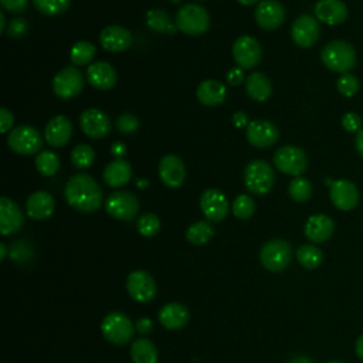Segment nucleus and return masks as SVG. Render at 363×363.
<instances>
[{
  "instance_id": "nucleus-26",
  "label": "nucleus",
  "mask_w": 363,
  "mask_h": 363,
  "mask_svg": "<svg viewBox=\"0 0 363 363\" xmlns=\"http://www.w3.org/2000/svg\"><path fill=\"white\" fill-rule=\"evenodd\" d=\"M55 208L54 197L43 190L34 191L28 196L26 201V211L34 220H45L48 218Z\"/></svg>"
},
{
  "instance_id": "nucleus-28",
  "label": "nucleus",
  "mask_w": 363,
  "mask_h": 363,
  "mask_svg": "<svg viewBox=\"0 0 363 363\" xmlns=\"http://www.w3.org/2000/svg\"><path fill=\"white\" fill-rule=\"evenodd\" d=\"M197 99L206 106H217L224 102L227 96V88L224 84L216 79H206L197 86Z\"/></svg>"
},
{
  "instance_id": "nucleus-25",
  "label": "nucleus",
  "mask_w": 363,
  "mask_h": 363,
  "mask_svg": "<svg viewBox=\"0 0 363 363\" xmlns=\"http://www.w3.org/2000/svg\"><path fill=\"white\" fill-rule=\"evenodd\" d=\"M88 82L101 91L111 89L116 84V71L115 68L105 61L92 62L86 69Z\"/></svg>"
},
{
  "instance_id": "nucleus-7",
  "label": "nucleus",
  "mask_w": 363,
  "mask_h": 363,
  "mask_svg": "<svg viewBox=\"0 0 363 363\" xmlns=\"http://www.w3.org/2000/svg\"><path fill=\"white\" fill-rule=\"evenodd\" d=\"M7 145L14 153L28 156L41 149L43 136L35 128L30 125H20L9 132Z\"/></svg>"
},
{
  "instance_id": "nucleus-11",
  "label": "nucleus",
  "mask_w": 363,
  "mask_h": 363,
  "mask_svg": "<svg viewBox=\"0 0 363 363\" xmlns=\"http://www.w3.org/2000/svg\"><path fill=\"white\" fill-rule=\"evenodd\" d=\"M126 291L130 298L139 303L150 302L156 296V282L152 275L143 269L132 271L126 278Z\"/></svg>"
},
{
  "instance_id": "nucleus-4",
  "label": "nucleus",
  "mask_w": 363,
  "mask_h": 363,
  "mask_svg": "<svg viewBox=\"0 0 363 363\" xmlns=\"http://www.w3.org/2000/svg\"><path fill=\"white\" fill-rule=\"evenodd\" d=\"M135 325L128 315L122 312L108 313L101 323V330L104 337L112 345H126L135 333Z\"/></svg>"
},
{
  "instance_id": "nucleus-54",
  "label": "nucleus",
  "mask_w": 363,
  "mask_h": 363,
  "mask_svg": "<svg viewBox=\"0 0 363 363\" xmlns=\"http://www.w3.org/2000/svg\"><path fill=\"white\" fill-rule=\"evenodd\" d=\"M288 363H313V362L306 356H294L292 359L288 360Z\"/></svg>"
},
{
  "instance_id": "nucleus-27",
  "label": "nucleus",
  "mask_w": 363,
  "mask_h": 363,
  "mask_svg": "<svg viewBox=\"0 0 363 363\" xmlns=\"http://www.w3.org/2000/svg\"><path fill=\"white\" fill-rule=\"evenodd\" d=\"M189 318H190L189 309L184 305L177 302L166 303L159 311V320L162 326L170 330L182 329L183 326H186V323L189 322Z\"/></svg>"
},
{
  "instance_id": "nucleus-39",
  "label": "nucleus",
  "mask_w": 363,
  "mask_h": 363,
  "mask_svg": "<svg viewBox=\"0 0 363 363\" xmlns=\"http://www.w3.org/2000/svg\"><path fill=\"white\" fill-rule=\"evenodd\" d=\"M255 211V203L248 194H238L233 201V213L240 220L250 218Z\"/></svg>"
},
{
  "instance_id": "nucleus-57",
  "label": "nucleus",
  "mask_w": 363,
  "mask_h": 363,
  "mask_svg": "<svg viewBox=\"0 0 363 363\" xmlns=\"http://www.w3.org/2000/svg\"><path fill=\"white\" fill-rule=\"evenodd\" d=\"M6 252H7V248H6V245L1 242V244H0V259H4Z\"/></svg>"
},
{
  "instance_id": "nucleus-10",
  "label": "nucleus",
  "mask_w": 363,
  "mask_h": 363,
  "mask_svg": "<svg viewBox=\"0 0 363 363\" xmlns=\"http://www.w3.org/2000/svg\"><path fill=\"white\" fill-rule=\"evenodd\" d=\"M85 79L79 69L75 67H65L58 71L52 79V91L61 99L77 96L84 88Z\"/></svg>"
},
{
  "instance_id": "nucleus-60",
  "label": "nucleus",
  "mask_w": 363,
  "mask_h": 363,
  "mask_svg": "<svg viewBox=\"0 0 363 363\" xmlns=\"http://www.w3.org/2000/svg\"><path fill=\"white\" fill-rule=\"evenodd\" d=\"M172 1H173V3H177V1H179V0H172Z\"/></svg>"
},
{
  "instance_id": "nucleus-32",
  "label": "nucleus",
  "mask_w": 363,
  "mask_h": 363,
  "mask_svg": "<svg viewBox=\"0 0 363 363\" xmlns=\"http://www.w3.org/2000/svg\"><path fill=\"white\" fill-rule=\"evenodd\" d=\"M146 23L153 31L174 34L177 31L176 24L170 21L169 14L162 9H152L146 13Z\"/></svg>"
},
{
  "instance_id": "nucleus-21",
  "label": "nucleus",
  "mask_w": 363,
  "mask_h": 363,
  "mask_svg": "<svg viewBox=\"0 0 363 363\" xmlns=\"http://www.w3.org/2000/svg\"><path fill=\"white\" fill-rule=\"evenodd\" d=\"M24 224V216L20 207L9 197L0 199V231L3 235L17 233Z\"/></svg>"
},
{
  "instance_id": "nucleus-34",
  "label": "nucleus",
  "mask_w": 363,
  "mask_h": 363,
  "mask_svg": "<svg viewBox=\"0 0 363 363\" xmlns=\"http://www.w3.org/2000/svg\"><path fill=\"white\" fill-rule=\"evenodd\" d=\"M296 259L303 268L315 269L322 264L323 254L316 245L305 244L296 250Z\"/></svg>"
},
{
  "instance_id": "nucleus-3",
  "label": "nucleus",
  "mask_w": 363,
  "mask_h": 363,
  "mask_svg": "<svg viewBox=\"0 0 363 363\" xmlns=\"http://www.w3.org/2000/svg\"><path fill=\"white\" fill-rule=\"evenodd\" d=\"M174 24L177 30L184 34L200 35L208 30L210 16L203 6L189 3L179 9L174 17Z\"/></svg>"
},
{
  "instance_id": "nucleus-40",
  "label": "nucleus",
  "mask_w": 363,
  "mask_h": 363,
  "mask_svg": "<svg viewBox=\"0 0 363 363\" xmlns=\"http://www.w3.org/2000/svg\"><path fill=\"white\" fill-rule=\"evenodd\" d=\"M138 231L143 235V237H155L159 230H160V221L157 218V216H155L153 213H145L138 218L136 223Z\"/></svg>"
},
{
  "instance_id": "nucleus-37",
  "label": "nucleus",
  "mask_w": 363,
  "mask_h": 363,
  "mask_svg": "<svg viewBox=\"0 0 363 363\" xmlns=\"http://www.w3.org/2000/svg\"><path fill=\"white\" fill-rule=\"evenodd\" d=\"M288 193H289L291 199L298 203L308 201L312 196V184L308 179H305L302 176H296L289 182Z\"/></svg>"
},
{
  "instance_id": "nucleus-16",
  "label": "nucleus",
  "mask_w": 363,
  "mask_h": 363,
  "mask_svg": "<svg viewBox=\"0 0 363 363\" xmlns=\"http://www.w3.org/2000/svg\"><path fill=\"white\" fill-rule=\"evenodd\" d=\"M200 208L208 221H223L228 214V200L217 189H207L200 197Z\"/></svg>"
},
{
  "instance_id": "nucleus-29",
  "label": "nucleus",
  "mask_w": 363,
  "mask_h": 363,
  "mask_svg": "<svg viewBox=\"0 0 363 363\" xmlns=\"http://www.w3.org/2000/svg\"><path fill=\"white\" fill-rule=\"evenodd\" d=\"M102 176L108 186L122 187L130 180V176H132L130 163L125 159H115L105 166Z\"/></svg>"
},
{
  "instance_id": "nucleus-41",
  "label": "nucleus",
  "mask_w": 363,
  "mask_h": 363,
  "mask_svg": "<svg viewBox=\"0 0 363 363\" xmlns=\"http://www.w3.org/2000/svg\"><path fill=\"white\" fill-rule=\"evenodd\" d=\"M71 0H33L35 9L45 16H58L64 13Z\"/></svg>"
},
{
  "instance_id": "nucleus-49",
  "label": "nucleus",
  "mask_w": 363,
  "mask_h": 363,
  "mask_svg": "<svg viewBox=\"0 0 363 363\" xmlns=\"http://www.w3.org/2000/svg\"><path fill=\"white\" fill-rule=\"evenodd\" d=\"M135 328H136V330H138L139 333H142V335H147V333H150V332H152V329H153V323H152V320H150V319H147V318H139V319L136 320Z\"/></svg>"
},
{
  "instance_id": "nucleus-17",
  "label": "nucleus",
  "mask_w": 363,
  "mask_h": 363,
  "mask_svg": "<svg viewBox=\"0 0 363 363\" xmlns=\"http://www.w3.org/2000/svg\"><path fill=\"white\" fill-rule=\"evenodd\" d=\"M81 130L94 139L105 138L111 130V119L96 108L85 109L79 116Z\"/></svg>"
},
{
  "instance_id": "nucleus-59",
  "label": "nucleus",
  "mask_w": 363,
  "mask_h": 363,
  "mask_svg": "<svg viewBox=\"0 0 363 363\" xmlns=\"http://www.w3.org/2000/svg\"><path fill=\"white\" fill-rule=\"evenodd\" d=\"M328 363H343V362H339V360H332V362H328Z\"/></svg>"
},
{
  "instance_id": "nucleus-8",
  "label": "nucleus",
  "mask_w": 363,
  "mask_h": 363,
  "mask_svg": "<svg viewBox=\"0 0 363 363\" xmlns=\"http://www.w3.org/2000/svg\"><path fill=\"white\" fill-rule=\"evenodd\" d=\"M274 164L275 167L291 176H301L306 172L308 169V157L306 153L296 146L292 145H285L281 146L275 153H274Z\"/></svg>"
},
{
  "instance_id": "nucleus-50",
  "label": "nucleus",
  "mask_w": 363,
  "mask_h": 363,
  "mask_svg": "<svg viewBox=\"0 0 363 363\" xmlns=\"http://www.w3.org/2000/svg\"><path fill=\"white\" fill-rule=\"evenodd\" d=\"M233 123L237 126V128H244V126H248V116L245 112H235L233 115Z\"/></svg>"
},
{
  "instance_id": "nucleus-45",
  "label": "nucleus",
  "mask_w": 363,
  "mask_h": 363,
  "mask_svg": "<svg viewBox=\"0 0 363 363\" xmlns=\"http://www.w3.org/2000/svg\"><path fill=\"white\" fill-rule=\"evenodd\" d=\"M342 128L347 132H359L362 129V119L354 112H346L342 116Z\"/></svg>"
},
{
  "instance_id": "nucleus-36",
  "label": "nucleus",
  "mask_w": 363,
  "mask_h": 363,
  "mask_svg": "<svg viewBox=\"0 0 363 363\" xmlns=\"http://www.w3.org/2000/svg\"><path fill=\"white\" fill-rule=\"evenodd\" d=\"M35 169L43 176H54L60 169V159L51 150H43L35 156Z\"/></svg>"
},
{
  "instance_id": "nucleus-12",
  "label": "nucleus",
  "mask_w": 363,
  "mask_h": 363,
  "mask_svg": "<svg viewBox=\"0 0 363 363\" xmlns=\"http://www.w3.org/2000/svg\"><path fill=\"white\" fill-rule=\"evenodd\" d=\"M233 57L240 68L251 69L259 64L262 50L254 37L241 35L233 44Z\"/></svg>"
},
{
  "instance_id": "nucleus-30",
  "label": "nucleus",
  "mask_w": 363,
  "mask_h": 363,
  "mask_svg": "<svg viewBox=\"0 0 363 363\" xmlns=\"http://www.w3.org/2000/svg\"><path fill=\"white\" fill-rule=\"evenodd\" d=\"M245 91L251 99L264 102L272 94V84L264 74L252 72L245 79Z\"/></svg>"
},
{
  "instance_id": "nucleus-56",
  "label": "nucleus",
  "mask_w": 363,
  "mask_h": 363,
  "mask_svg": "<svg viewBox=\"0 0 363 363\" xmlns=\"http://www.w3.org/2000/svg\"><path fill=\"white\" fill-rule=\"evenodd\" d=\"M240 4H242V6H252V4H255V3H258V0H237Z\"/></svg>"
},
{
  "instance_id": "nucleus-47",
  "label": "nucleus",
  "mask_w": 363,
  "mask_h": 363,
  "mask_svg": "<svg viewBox=\"0 0 363 363\" xmlns=\"http://www.w3.org/2000/svg\"><path fill=\"white\" fill-rule=\"evenodd\" d=\"M14 122V118H13V113L7 109V108H1L0 109V132H7L11 125Z\"/></svg>"
},
{
  "instance_id": "nucleus-22",
  "label": "nucleus",
  "mask_w": 363,
  "mask_h": 363,
  "mask_svg": "<svg viewBox=\"0 0 363 363\" xmlns=\"http://www.w3.org/2000/svg\"><path fill=\"white\" fill-rule=\"evenodd\" d=\"M44 136L48 145L54 147L64 146L72 136V123L65 115H57L48 121L44 129Z\"/></svg>"
},
{
  "instance_id": "nucleus-43",
  "label": "nucleus",
  "mask_w": 363,
  "mask_h": 363,
  "mask_svg": "<svg viewBox=\"0 0 363 363\" xmlns=\"http://www.w3.org/2000/svg\"><path fill=\"white\" fill-rule=\"evenodd\" d=\"M116 129L121 132V133H133L138 130L139 128V119L138 116H135L133 113H122L118 116L116 119Z\"/></svg>"
},
{
  "instance_id": "nucleus-48",
  "label": "nucleus",
  "mask_w": 363,
  "mask_h": 363,
  "mask_svg": "<svg viewBox=\"0 0 363 363\" xmlns=\"http://www.w3.org/2000/svg\"><path fill=\"white\" fill-rule=\"evenodd\" d=\"M242 81H244V71H242V68L235 67V68H231V69L227 72V82H228L230 85L237 86V85H240Z\"/></svg>"
},
{
  "instance_id": "nucleus-14",
  "label": "nucleus",
  "mask_w": 363,
  "mask_h": 363,
  "mask_svg": "<svg viewBox=\"0 0 363 363\" xmlns=\"http://www.w3.org/2000/svg\"><path fill=\"white\" fill-rule=\"evenodd\" d=\"M319 34H320L319 23L315 17L309 14H302L292 23L291 38L296 45L302 48L312 47L318 41Z\"/></svg>"
},
{
  "instance_id": "nucleus-13",
  "label": "nucleus",
  "mask_w": 363,
  "mask_h": 363,
  "mask_svg": "<svg viewBox=\"0 0 363 363\" xmlns=\"http://www.w3.org/2000/svg\"><path fill=\"white\" fill-rule=\"evenodd\" d=\"M245 136L250 145H252L254 147L265 149L277 143L279 138V130L272 122L267 119H255L248 123Z\"/></svg>"
},
{
  "instance_id": "nucleus-44",
  "label": "nucleus",
  "mask_w": 363,
  "mask_h": 363,
  "mask_svg": "<svg viewBox=\"0 0 363 363\" xmlns=\"http://www.w3.org/2000/svg\"><path fill=\"white\" fill-rule=\"evenodd\" d=\"M27 30H28V26L26 23V20L14 18V20L10 21L9 28L6 30V33H7V37L17 40V38H21L27 33Z\"/></svg>"
},
{
  "instance_id": "nucleus-33",
  "label": "nucleus",
  "mask_w": 363,
  "mask_h": 363,
  "mask_svg": "<svg viewBox=\"0 0 363 363\" xmlns=\"http://www.w3.org/2000/svg\"><path fill=\"white\" fill-rule=\"evenodd\" d=\"M213 235H214L213 225L204 220L193 223L186 231V238L193 245H203L208 242L213 238Z\"/></svg>"
},
{
  "instance_id": "nucleus-1",
  "label": "nucleus",
  "mask_w": 363,
  "mask_h": 363,
  "mask_svg": "<svg viewBox=\"0 0 363 363\" xmlns=\"http://www.w3.org/2000/svg\"><path fill=\"white\" fill-rule=\"evenodd\" d=\"M64 196L67 203L82 213H92L102 204V189L89 174L78 173L68 179Z\"/></svg>"
},
{
  "instance_id": "nucleus-55",
  "label": "nucleus",
  "mask_w": 363,
  "mask_h": 363,
  "mask_svg": "<svg viewBox=\"0 0 363 363\" xmlns=\"http://www.w3.org/2000/svg\"><path fill=\"white\" fill-rule=\"evenodd\" d=\"M6 31V18H4V14L3 11H0V33Z\"/></svg>"
},
{
  "instance_id": "nucleus-52",
  "label": "nucleus",
  "mask_w": 363,
  "mask_h": 363,
  "mask_svg": "<svg viewBox=\"0 0 363 363\" xmlns=\"http://www.w3.org/2000/svg\"><path fill=\"white\" fill-rule=\"evenodd\" d=\"M354 146H356L357 153L363 157V128L356 133V138H354Z\"/></svg>"
},
{
  "instance_id": "nucleus-6",
  "label": "nucleus",
  "mask_w": 363,
  "mask_h": 363,
  "mask_svg": "<svg viewBox=\"0 0 363 363\" xmlns=\"http://www.w3.org/2000/svg\"><path fill=\"white\" fill-rule=\"evenodd\" d=\"M292 259V247L285 240H271L265 242L259 251L262 267L271 272L284 271Z\"/></svg>"
},
{
  "instance_id": "nucleus-9",
  "label": "nucleus",
  "mask_w": 363,
  "mask_h": 363,
  "mask_svg": "<svg viewBox=\"0 0 363 363\" xmlns=\"http://www.w3.org/2000/svg\"><path fill=\"white\" fill-rule=\"evenodd\" d=\"M105 210L116 220L130 221L139 211V200L130 191H113L105 201Z\"/></svg>"
},
{
  "instance_id": "nucleus-23",
  "label": "nucleus",
  "mask_w": 363,
  "mask_h": 363,
  "mask_svg": "<svg viewBox=\"0 0 363 363\" xmlns=\"http://www.w3.org/2000/svg\"><path fill=\"white\" fill-rule=\"evenodd\" d=\"M335 231L333 220L326 214H313L305 223V237L312 242H325L328 241Z\"/></svg>"
},
{
  "instance_id": "nucleus-18",
  "label": "nucleus",
  "mask_w": 363,
  "mask_h": 363,
  "mask_svg": "<svg viewBox=\"0 0 363 363\" xmlns=\"http://www.w3.org/2000/svg\"><path fill=\"white\" fill-rule=\"evenodd\" d=\"M159 177L162 183L170 189L180 187L186 177L183 160L173 153L164 155L159 162Z\"/></svg>"
},
{
  "instance_id": "nucleus-5",
  "label": "nucleus",
  "mask_w": 363,
  "mask_h": 363,
  "mask_svg": "<svg viewBox=\"0 0 363 363\" xmlns=\"http://www.w3.org/2000/svg\"><path fill=\"white\" fill-rule=\"evenodd\" d=\"M275 182V174L271 167L265 160L257 159L250 162L245 166L244 170V183L245 187L252 193V194H267Z\"/></svg>"
},
{
  "instance_id": "nucleus-51",
  "label": "nucleus",
  "mask_w": 363,
  "mask_h": 363,
  "mask_svg": "<svg viewBox=\"0 0 363 363\" xmlns=\"http://www.w3.org/2000/svg\"><path fill=\"white\" fill-rule=\"evenodd\" d=\"M111 152L112 155L116 157V159H122L125 155H126V146L125 143H122L121 140L115 142L112 146H111Z\"/></svg>"
},
{
  "instance_id": "nucleus-2",
  "label": "nucleus",
  "mask_w": 363,
  "mask_h": 363,
  "mask_svg": "<svg viewBox=\"0 0 363 363\" xmlns=\"http://www.w3.org/2000/svg\"><path fill=\"white\" fill-rule=\"evenodd\" d=\"M320 60L333 72L345 74L356 67L357 57L354 47L345 40H332L320 51Z\"/></svg>"
},
{
  "instance_id": "nucleus-42",
  "label": "nucleus",
  "mask_w": 363,
  "mask_h": 363,
  "mask_svg": "<svg viewBox=\"0 0 363 363\" xmlns=\"http://www.w3.org/2000/svg\"><path fill=\"white\" fill-rule=\"evenodd\" d=\"M336 88L340 95H343L346 98H352L359 91V79L356 75H353L350 72L340 74V77L336 81Z\"/></svg>"
},
{
  "instance_id": "nucleus-24",
  "label": "nucleus",
  "mask_w": 363,
  "mask_h": 363,
  "mask_svg": "<svg viewBox=\"0 0 363 363\" xmlns=\"http://www.w3.org/2000/svg\"><path fill=\"white\" fill-rule=\"evenodd\" d=\"M315 16L328 26H337L347 18V7L342 0H319L315 4Z\"/></svg>"
},
{
  "instance_id": "nucleus-31",
  "label": "nucleus",
  "mask_w": 363,
  "mask_h": 363,
  "mask_svg": "<svg viewBox=\"0 0 363 363\" xmlns=\"http://www.w3.org/2000/svg\"><path fill=\"white\" fill-rule=\"evenodd\" d=\"M130 357L133 363H157V349L156 346L145 339H136L133 340L132 346H130Z\"/></svg>"
},
{
  "instance_id": "nucleus-19",
  "label": "nucleus",
  "mask_w": 363,
  "mask_h": 363,
  "mask_svg": "<svg viewBox=\"0 0 363 363\" xmlns=\"http://www.w3.org/2000/svg\"><path fill=\"white\" fill-rule=\"evenodd\" d=\"M285 20L284 6L278 0H262L255 9V21L264 30H277Z\"/></svg>"
},
{
  "instance_id": "nucleus-38",
  "label": "nucleus",
  "mask_w": 363,
  "mask_h": 363,
  "mask_svg": "<svg viewBox=\"0 0 363 363\" xmlns=\"http://www.w3.org/2000/svg\"><path fill=\"white\" fill-rule=\"evenodd\" d=\"M95 159V152L89 145L81 143L71 150V163L78 169H88Z\"/></svg>"
},
{
  "instance_id": "nucleus-53",
  "label": "nucleus",
  "mask_w": 363,
  "mask_h": 363,
  "mask_svg": "<svg viewBox=\"0 0 363 363\" xmlns=\"http://www.w3.org/2000/svg\"><path fill=\"white\" fill-rule=\"evenodd\" d=\"M354 352L356 354L363 360V335L356 340V345H354Z\"/></svg>"
},
{
  "instance_id": "nucleus-20",
  "label": "nucleus",
  "mask_w": 363,
  "mask_h": 363,
  "mask_svg": "<svg viewBox=\"0 0 363 363\" xmlns=\"http://www.w3.org/2000/svg\"><path fill=\"white\" fill-rule=\"evenodd\" d=\"M99 43L102 48L109 52H123L132 45L133 37L125 27L112 24L101 31Z\"/></svg>"
},
{
  "instance_id": "nucleus-58",
  "label": "nucleus",
  "mask_w": 363,
  "mask_h": 363,
  "mask_svg": "<svg viewBox=\"0 0 363 363\" xmlns=\"http://www.w3.org/2000/svg\"><path fill=\"white\" fill-rule=\"evenodd\" d=\"M138 186H139L140 189H143L145 186H147V180H142V179H139V180H138Z\"/></svg>"
},
{
  "instance_id": "nucleus-35",
  "label": "nucleus",
  "mask_w": 363,
  "mask_h": 363,
  "mask_svg": "<svg viewBox=\"0 0 363 363\" xmlns=\"http://www.w3.org/2000/svg\"><path fill=\"white\" fill-rule=\"evenodd\" d=\"M95 51L96 48L92 43L84 41V40L78 41L71 48V52H69L71 62L74 65H86L95 57Z\"/></svg>"
},
{
  "instance_id": "nucleus-15",
  "label": "nucleus",
  "mask_w": 363,
  "mask_h": 363,
  "mask_svg": "<svg viewBox=\"0 0 363 363\" xmlns=\"http://www.w3.org/2000/svg\"><path fill=\"white\" fill-rule=\"evenodd\" d=\"M329 197L336 208L342 211H350L357 206L360 194L354 183L350 180L339 179L333 180L332 186L329 187Z\"/></svg>"
},
{
  "instance_id": "nucleus-46",
  "label": "nucleus",
  "mask_w": 363,
  "mask_h": 363,
  "mask_svg": "<svg viewBox=\"0 0 363 363\" xmlns=\"http://www.w3.org/2000/svg\"><path fill=\"white\" fill-rule=\"evenodd\" d=\"M4 10L10 13H20L27 7L28 0H0Z\"/></svg>"
}]
</instances>
